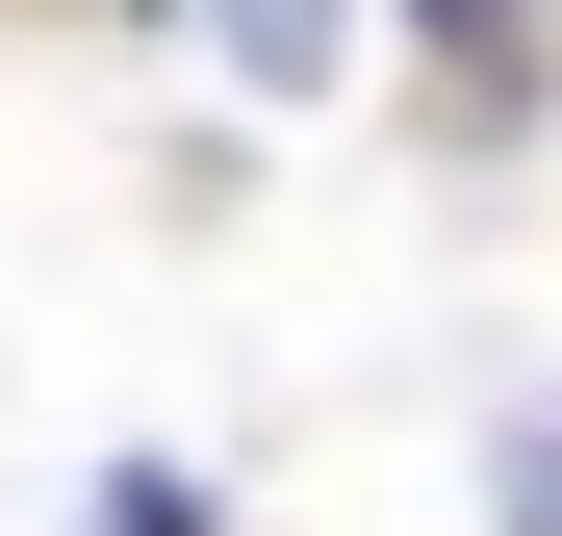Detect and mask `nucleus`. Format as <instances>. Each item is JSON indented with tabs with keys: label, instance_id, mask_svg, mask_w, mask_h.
I'll return each instance as SVG.
<instances>
[{
	"label": "nucleus",
	"instance_id": "nucleus-1",
	"mask_svg": "<svg viewBox=\"0 0 562 536\" xmlns=\"http://www.w3.org/2000/svg\"><path fill=\"white\" fill-rule=\"evenodd\" d=\"M205 26H231V77H281V103H307V77L358 52V0H205Z\"/></svg>",
	"mask_w": 562,
	"mask_h": 536
},
{
	"label": "nucleus",
	"instance_id": "nucleus-2",
	"mask_svg": "<svg viewBox=\"0 0 562 536\" xmlns=\"http://www.w3.org/2000/svg\"><path fill=\"white\" fill-rule=\"evenodd\" d=\"M409 26H435L460 77H537V0H409Z\"/></svg>",
	"mask_w": 562,
	"mask_h": 536
},
{
	"label": "nucleus",
	"instance_id": "nucleus-3",
	"mask_svg": "<svg viewBox=\"0 0 562 536\" xmlns=\"http://www.w3.org/2000/svg\"><path fill=\"white\" fill-rule=\"evenodd\" d=\"M486 511H512V536H562V409H512V460H486Z\"/></svg>",
	"mask_w": 562,
	"mask_h": 536
}]
</instances>
